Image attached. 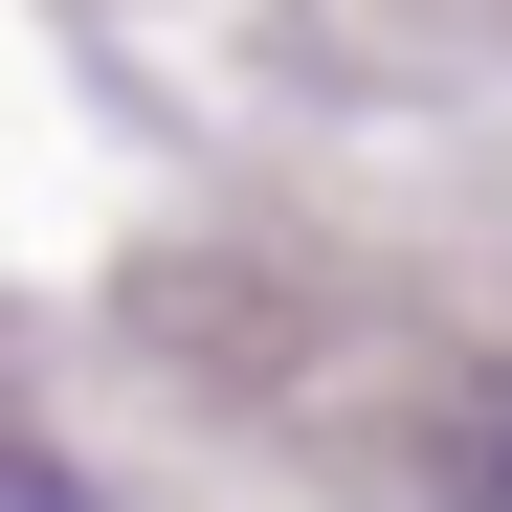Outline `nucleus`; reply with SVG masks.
Segmentation results:
<instances>
[{"label":"nucleus","instance_id":"nucleus-1","mask_svg":"<svg viewBox=\"0 0 512 512\" xmlns=\"http://www.w3.org/2000/svg\"><path fill=\"white\" fill-rule=\"evenodd\" d=\"M0 512H90V490H67V468H45V446H0Z\"/></svg>","mask_w":512,"mask_h":512}]
</instances>
